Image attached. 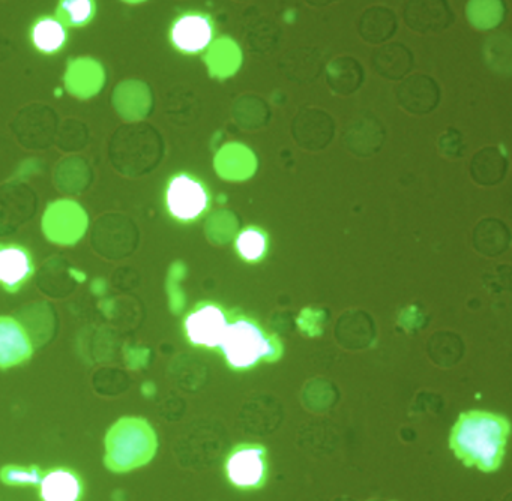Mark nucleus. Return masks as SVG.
Instances as JSON below:
<instances>
[{
	"instance_id": "f257e3e1",
	"label": "nucleus",
	"mask_w": 512,
	"mask_h": 501,
	"mask_svg": "<svg viewBox=\"0 0 512 501\" xmlns=\"http://www.w3.org/2000/svg\"><path fill=\"white\" fill-rule=\"evenodd\" d=\"M509 422L490 411H466L452 428L449 447L467 467L496 471L505 458Z\"/></svg>"
},
{
	"instance_id": "f03ea898",
	"label": "nucleus",
	"mask_w": 512,
	"mask_h": 501,
	"mask_svg": "<svg viewBox=\"0 0 512 501\" xmlns=\"http://www.w3.org/2000/svg\"><path fill=\"white\" fill-rule=\"evenodd\" d=\"M218 350L233 371H250L262 363L280 359L283 345L274 333L266 332L256 320L239 315L229 321Z\"/></svg>"
},
{
	"instance_id": "7ed1b4c3",
	"label": "nucleus",
	"mask_w": 512,
	"mask_h": 501,
	"mask_svg": "<svg viewBox=\"0 0 512 501\" xmlns=\"http://www.w3.org/2000/svg\"><path fill=\"white\" fill-rule=\"evenodd\" d=\"M157 437L154 429L140 417H124L110 429L106 438V465L110 470L130 471L154 458Z\"/></svg>"
},
{
	"instance_id": "20e7f679",
	"label": "nucleus",
	"mask_w": 512,
	"mask_h": 501,
	"mask_svg": "<svg viewBox=\"0 0 512 501\" xmlns=\"http://www.w3.org/2000/svg\"><path fill=\"white\" fill-rule=\"evenodd\" d=\"M164 204L170 218L191 224L208 212L211 194L199 177L190 173L173 174L164 191Z\"/></svg>"
},
{
	"instance_id": "39448f33",
	"label": "nucleus",
	"mask_w": 512,
	"mask_h": 501,
	"mask_svg": "<svg viewBox=\"0 0 512 501\" xmlns=\"http://www.w3.org/2000/svg\"><path fill=\"white\" fill-rule=\"evenodd\" d=\"M226 476L233 488L257 491L269 476L268 452L262 444L242 443L226 459Z\"/></svg>"
},
{
	"instance_id": "423d86ee",
	"label": "nucleus",
	"mask_w": 512,
	"mask_h": 501,
	"mask_svg": "<svg viewBox=\"0 0 512 501\" xmlns=\"http://www.w3.org/2000/svg\"><path fill=\"white\" fill-rule=\"evenodd\" d=\"M229 321V314L217 303H199L185 317V338L193 347L218 350L226 335Z\"/></svg>"
},
{
	"instance_id": "0eeeda50",
	"label": "nucleus",
	"mask_w": 512,
	"mask_h": 501,
	"mask_svg": "<svg viewBox=\"0 0 512 501\" xmlns=\"http://www.w3.org/2000/svg\"><path fill=\"white\" fill-rule=\"evenodd\" d=\"M214 23L203 12H185L173 21L169 38L173 47L182 54H199L211 45L214 39Z\"/></svg>"
},
{
	"instance_id": "6e6552de",
	"label": "nucleus",
	"mask_w": 512,
	"mask_h": 501,
	"mask_svg": "<svg viewBox=\"0 0 512 501\" xmlns=\"http://www.w3.org/2000/svg\"><path fill=\"white\" fill-rule=\"evenodd\" d=\"M34 270L29 249L16 243H0V287L16 293L32 278Z\"/></svg>"
},
{
	"instance_id": "1a4fd4ad",
	"label": "nucleus",
	"mask_w": 512,
	"mask_h": 501,
	"mask_svg": "<svg viewBox=\"0 0 512 501\" xmlns=\"http://www.w3.org/2000/svg\"><path fill=\"white\" fill-rule=\"evenodd\" d=\"M32 356V342L25 327L11 317H0V368L20 365Z\"/></svg>"
},
{
	"instance_id": "9d476101",
	"label": "nucleus",
	"mask_w": 512,
	"mask_h": 501,
	"mask_svg": "<svg viewBox=\"0 0 512 501\" xmlns=\"http://www.w3.org/2000/svg\"><path fill=\"white\" fill-rule=\"evenodd\" d=\"M40 494L43 501H80L83 494L82 480L68 468H55L44 473Z\"/></svg>"
},
{
	"instance_id": "9b49d317",
	"label": "nucleus",
	"mask_w": 512,
	"mask_h": 501,
	"mask_svg": "<svg viewBox=\"0 0 512 501\" xmlns=\"http://www.w3.org/2000/svg\"><path fill=\"white\" fill-rule=\"evenodd\" d=\"M31 42L35 50L53 56L64 50L68 42V29L53 15L37 18L31 27Z\"/></svg>"
},
{
	"instance_id": "f8f14e48",
	"label": "nucleus",
	"mask_w": 512,
	"mask_h": 501,
	"mask_svg": "<svg viewBox=\"0 0 512 501\" xmlns=\"http://www.w3.org/2000/svg\"><path fill=\"white\" fill-rule=\"evenodd\" d=\"M236 252L247 263H259L268 254L269 237L260 227H247L235 240Z\"/></svg>"
},
{
	"instance_id": "ddd939ff",
	"label": "nucleus",
	"mask_w": 512,
	"mask_h": 501,
	"mask_svg": "<svg viewBox=\"0 0 512 501\" xmlns=\"http://www.w3.org/2000/svg\"><path fill=\"white\" fill-rule=\"evenodd\" d=\"M97 14L94 0H62L58 3L55 17L65 27H83L91 23Z\"/></svg>"
},
{
	"instance_id": "4468645a",
	"label": "nucleus",
	"mask_w": 512,
	"mask_h": 501,
	"mask_svg": "<svg viewBox=\"0 0 512 501\" xmlns=\"http://www.w3.org/2000/svg\"><path fill=\"white\" fill-rule=\"evenodd\" d=\"M44 473L38 467L7 465L0 471V479L8 485H40Z\"/></svg>"
}]
</instances>
